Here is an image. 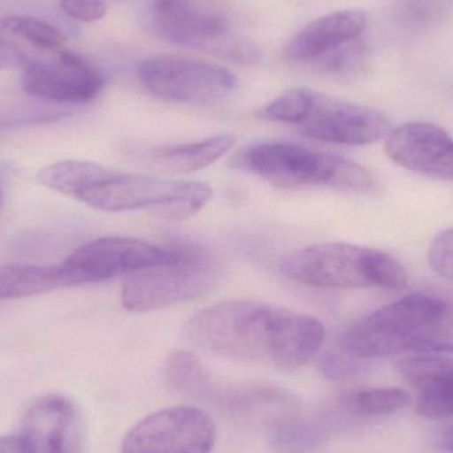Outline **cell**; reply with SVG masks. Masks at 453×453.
Here are the masks:
<instances>
[{"instance_id":"1","label":"cell","mask_w":453,"mask_h":453,"mask_svg":"<svg viewBox=\"0 0 453 453\" xmlns=\"http://www.w3.org/2000/svg\"><path fill=\"white\" fill-rule=\"evenodd\" d=\"M191 342L240 361L268 359L282 369H300L326 338L319 319L257 301H225L194 314L185 327Z\"/></svg>"},{"instance_id":"2","label":"cell","mask_w":453,"mask_h":453,"mask_svg":"<svg viewBox=\"0 0 453 453\" xmlns=\"http://www.w3.org/2000/svg\"><path fill=\"white\" fill-rule=\"evenodd\" d=\"M351 358L453 353V303L417 292L351 325L341 340Z\"/></svg>"},{"instance_id":"3","label":"cell","mask_w":453,"mask_h":453,"mask_svg":"<svg viewBox=\"0 0 453 453\" xmlns=\"http://www.w3.org/2000/svg\"><path fill=\"white\" fill-rule=\"evenodd\" d=\"M280 271L288 279L325 289L380 288L404 290L409 274L388 253L346 242H321L285 256Z\"/></svg>"},{"instance_id":"4","label":"cell","mask_w":453,"mask_h":453,"mask_svg":"<svg viewBox=\"0 0 453 453\" xmlns=\"http://www.w3.org/2000/svg\"><path fill=\"white\" fill-rule=\"evenodd\" d=\"M239 161L244 169L281 188L319 186L350 193H372L377 188L374 175L366 167L300 143H255L242 151Z\"/></svg>"},{"instance_id":"5","label":"cell","mask_w":453,"mask_h":453,"mask_svg":"<svg viewBox=\"0 0 453 453\" xmlns=\"http://www.w3.org/2000/svg\"><path fill=\"white\" fill-rule=\"evenodd\" d=\"M211 198V188L206 183L127 174L100 165L74 199L100 211L146 210L165 219L180 220L201 211Z\"/></svg>"},{"instance_id":"6","label":"cell","mask_w":453,"mask_h":453,"mask_svg":"<svg viewBox=\"0 0 453 453\" xmlns=\"http://www.w3.org/2000/svg\"><path fill=\"white\" fill-rule=\"evenodd\" d=\"M142 24L153 36L180 47L217 53L236 63L258 60L257 50L234 34L219 0H149Z\"/></svg>"},{"instance_id":"7","label":"cell","mask_w":453,"mask_h":453,"mask_svg":"<svg viewBox=\"0 0 453 453\" xmlns=\"http://www.w3.org/2000/svg\"><path fill=\"white\" fill-rule=\"evenodd\" d=\"M217 258L198 245H178L172 261L127 274L122 285V303L127 311L169 308L206 295L220 279Z\"/></svg>"},{"instance_id":"8","label":"cell","mask_w":453,"mask_h":453,"mask_svg":"<svg viewBox=\"0 0 453 453\" xmlns=\"http://www.w3.org/2000/svg\"><path fill=\"white\" fill-rule=\"evenodd\" d=\"M177 255L178 245L162 247L134 237H100L74 250L58 269L64 287H79L167 263Z\"/></svg>"},{"instance_id":"9","label":"cell","mask_w":453,"mask_h":453,"mask_svg":"<svg viewBox=\"0 0 453 453\" xmlns=\"http://www.w3.org/2000/svg\"><path fill=\"white\" fill-rule=\"evenodd\" d=\"M138 77L151 95L170 103H215L236 87V77L223 66L172 56L143 61Z\"/></svg>"},{"instance_id":"10","label":"cell","mask_w":453,"mask_h":453,"mask_svg":"<svg viewBox=\"0 0 453 453\" xmlns=\"http://www.w3.org/2000/svg\"><path fill=\"white\" fill-rule=\"evenodd\" d=\"M214 420L194 406L159 410L138 422L122 441V453H211Z\"/></svg>"},{"instance_id":"11","label":"cell","mask_w":453,"mask_h":453,"mask_svg":"<svg viewBox=\"0 0 453 453\" xmlns=\"http://www.w3.org/2000/svg\"><path fill=\"white\" fill-rule=\"evenodd\" d=\"M296 125L305 137L340 145H367L391 132L388 119L375 109L311 89L305 111Z\"/></svg>"},{"instance_id":"12","label":"cell","mask_w":453,"mask_h":453,"mask_svg":"<svg viewBox=\"0 0 453 453\" xmlns=\"http://www.w3.org/2000/svg\"><path fill=\"white\" fill-rule=\"evenodd\" d=\"M21 87L27 95L58 104L81 105L103 92V73L68 48L27 61L21 65Z\"/></svg>"},{"instance_id":"13","label":"cell","mask_w":453,"mask_h":453,"mask_svg":"<svg viewBox=\"0 0 453 453\" xmlns=\"http://www.w3.org/2000/svg\"><path fill=\"white\" fill-rule=\"evenodd\" d=\"M386 153L403 169L434 180H453V138L430 122H409L386 137Z\"/></svg>"},{"instance_id":"14","label":"cell","mask_w":453,"mask_h":453,"mask_svg":"<svg viewBox=\"0 0 453 453\" xmlns=\"http://www.w3.org/2000/svg\"><path fill=\"white\" fill-rule=\"evenodd\" d=\"M23 436L34 453H81L82 425L76 406L63 395H47L31 404Z\"/></svg>"},{"instance_id":"15","label":"cell","mask_w":453,"mask_h":453,"mask_svg":"<svg viewBox=\"0 0 453 453\" xmlns=\"http://www.w3.org/2000/svg\"><path fill=\"white\" fill-rule=\"evenodd\" d=\"M367 26L366 13L358 10L327 13L303 27L285 48V58L292 63L313 65L341 45L358 39Z\"/></svg>"},{"instance_id":"16","label":"cell","mask_w":453,"mask_h":453,"mask_svg":"<svg viewBox=\"0 0 453 453\" xmlns=\"http://www.w3.org/2000/svg\"><path fill=\"white\" fill-rule=\"evenodd\" d=\"M401 377L417 391L418 411L427 419L453 417V359L417 356L396 364Z\"/></svg>"},{"instance_id":"17","label":"cell","mask_w":453,"mask_h":453,"mask_svg":"<svg viewBox=\"0 0 453 453\" xmlns=\"http://www.w3.org/2000/svg\"><path fill=\"white\" fill-rule=\"evenodd\" d=\"M236 142L232 134H219L196 142L172 143L137 150L146 166L172 174L198 172L226 156Z\"/></svg>"},{"instance_id":"18","label":"cell","mask_w":453,"mask_h":453,"mask_svg":"<svg viewBox=\"0 0 453 453\" xmlns=\"http://www.w3.org/2000/svg\"><path fill=\"white\" fill-rule=\"evenodd\" d=\"M0 40L15 53L19 65L66 48L65 35L48 21L31 16L0 18Z\"/></svg>"},{"instance_id":"19","label":"cell","mask_w":453,"mask_h":453,"mask_svg":"<svg viewBox=\"0 0 453 453\" xmlns=\"http://www.w3.org/2000/svg\"><path fill=\"white\" fill-rule=\"evenodd\" d=\"M64 287L58 266L0 265V300L42 295Z\"/></svg>"},{"instance_id":"20","label":"cell","mask_w":453,"mask_h":453,"mask_svg":"<svg viewBox=\"0 0 453 453\" xmlns=\"http://www.w3.org/2000/svg\"><path fill=\"white\" fill-rule=\"evenodd\" d=\"M411 403L409 393L396 388H375L357 391L349 396L346 404L361 417H380L406 409Z\"/></svg>"},{"instance_id":"21","label":"cell","mask_w":453,"mask_h":453,"mask_svg":"<svg viewBox=\"0 0 453 453\" xmlns=\"http://www.w3.org/2000/svg\"><path fill=\"white\" fill-rule=\"evenodd\" d=\"M367 58L369 48L361 36L327 53L311 66L321 73L332 76H353L364 69Z\"/></svg>"},{"instance_id":"22","label":"cell","mask_w":453,"mask_h":453,"mask_svg":"<svg viewBox=\"0 0 453 453\" xmlns=\"http://www.w3.org/2000/svg\"><path fill=\"white\" fill-rule=\"evenodd\" d=\"M165 375L175 390L186 391L206 383L203 365L190 351L177 350L170 354L165 365Z\"/></svg>"},{"instance_id":"23","label":"cell","mask_w":453,"mask_h":453,"mask_svg":"<svg viewBox=\"0 0 453 453\" xmlns=\"http://www.w3.org/2000/svg\"><path fill=\"white\" fill-rule=\"evenodd\" d=\"M394 18L404 31L422 32L439 21L441 7L434 0H398Z\"/></svg>"},{"instance_id":"24","label":"cell","mask_w":453,"mask_h":453,"mask_svg":"<svg viewBox=\"0 0 453 453\" xmlns=\"http://www.w3.org/2000/svg\"><path fill=\"white\" fill-rule=\"evenodd\" d=\"M431 268L439 276L453 282V228L441 232L428 250Z\"/></svg>"},{"instance_id":"25","label":"cell","mask_w":453,"mask_h":453,"mask_svg":"<svg viewBox=\"0 0 453 453\" xmlns=\"http://www.w3.org/2000/svg\"><path fill=\"white\" fill-rule=\"evenodd\" d=\"M60 7L69 18L84 23L101 20L108 11L104 0H60Z\"/></svg>"},{"instance_id":"26","label":"cell","mask_w":453,"mask_h":453,"mask_svg":"<svg viewBox=\"0 0 453 453\" xmlns=\"http://www.w3.org/2000/svg\"><path fill=\"white\" fill-rule=\"evenodd\" d=\"M0 453H34L21 435L0 438Z\"/></svg>"},{"instance_id":"27","label":"cell","mask_w":453,"mask_h":453,"mask_svg":"<svg viewBox=\"0 0 453 453\" xmlns=\"http://www.w3.org/2000/svg\"><path fill=\"white\" fill-rule=\"evenodd\" d=\"M439 449L447 453H453V425L443 428L436 439Z\"/></svg>"},{"instance_id":"28","label":"cell","mask_w":453,"mask_h":453,"mask_svg":"<svg viewBox=\"0 0 453 453\" xmlns=\"http://www.w3.org/2000/svg\"><path fill=\"white\" fill-rule=\"evenodd\" d=\"M11 65H19L18 58L15 53L5 45L4 42L0 40V69L7 68Z\"/></svg>"},{"instance_id":"29","label":"cell","mask_w":453,"mask_h":453,"mask_svg":"<svg viewBox=\"0 0 453 453\" xmlns=\"http://www.w3.org/2000/svg\"><path fill=\"white\" fill-rule=\"evenodd\" d=\"M0 204H2V188H0Z\"/></svg>"}]
</instances>
